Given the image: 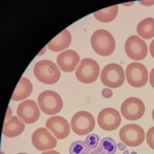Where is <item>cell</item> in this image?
Wrapping results in <instances>:
<instances>
[{"mask_svg": "<svg viewBox=\"0 0 154 154\" xmlns=\"http://www.w3.org/2000/svg\"><path fill=\"white\" fill-rule=\"evenodd\" d=\"M91 48L96 54L102 57H108L115 51V39L109 31L104 29L97 30L91 38Z\"/></svg>", "mask_w": 154, "mask_h": 154, "instance_id": "obj_1", "label": "cell"}, {"mask_svg": "<svg viewBox=\"0 0 154 154\" xmlns=\"http://www.w3.org/2000/svg\"><path fill=\"white\" fill-rule=\"evenodd\" d=\"M34 75L40 82L54 84L60 80L61 71L57 64L49 60H42L37 62L34 66Z\"/></svg>", "mask_w": 154, "mask_h": 154, "instance_id": "obj_2", "label": "cell"}, {"mask_svg": "<svg viewBox=\"0 0 154 154\" xmlns=\"http://www.w3.org/2000/svg\"><path fill=\"white\" fill-rule=\"evenodd\" d=\"M125 80V71L118 64H108L101 72V81L109 88H116L123 84Z\"/></svg>", "mask_w": 154, "mask_h": 154, "instance_id": "obj_3", "label": "cell"}, {"mask_svg": "<svg viewBox=\"0 0 154 154\" xmlns=\"http://www.w3.org/2000/svg\"><path fill=\"white\" fill-rule=\"evenodd\" d=\"M100 66L94 59H83L75 70L76 78L82 83H93L100 75Z\"/></svg>", "mask_w": 154, "mask_h": 154, "instance_id": "obj_4", "label": "cell"}, {"mask_svg": "<svg viewBox=\"0 0 154 154\" xmlns=\"http://www.w3.org/2000/svg\"><path fill=\"white\" fill-rule=\"evenodd\" d=\"M38 106L43 113L54 115L63 108V100L54 91H44L38 96Z\"/></svg>", "mask_w": 154, "mask_h": 154, "instance_id": "obj_5", "label": "cell"}, {"mask_svg": "<svg viewBox=\"0 0 154 154\" xmlns=\"http://www.w3.org/2000/svg\"><path fill=\"white\" fill-rule=\"evenodd\" d=\"M71 130L79 136L91 134L95 128L96 121L94 116L88 111H79L75 113L71 119Z\"/></svg>", "mask_w": 154, "mask_h": 154, "instance_id": "obj_6", "label": "cell"}, {"mask_svg": "<svg viewBox=\"0 0 154 154\" xmlns=\"http://www.w3.org/2000/svg\"><path fill=\"white\" fill-rule=\"evenodd\" d=\"M119 138L125 146L137 147L144 142L146 135L140 125L136 123H130L121 128V130L119 131Z\"/></svg>", "mask_w": 154, "mask_h": 154, "instance_id": "obj_7", "label": "cell"}, {"mask_svg": "<svg viewBox=\"0 0 154 154\" xmlns=\"http://www.w3.org/2000/svg\"><path fill=\"white\" fill-rule=\"evenodd\" d=\"M125 78L133 88H142L149 80L148 70L143 64L134 62L126 67Z\"/></svg>", "mask_w": 154, "mask_h": 154, "instance_id": "obj_8", "label": "cell"}, {"mask_svg": "<svg viewBox=\"0 0 154 154\" xmlns=\"http://www.w3.org/2000/svg\"><path fill=\"white\" fill-rule=\"evenodd\" d=\"M125 49L128 58L135 61L144 60L148 54V45L146 41L137 35H131L126 39Z\"/></svg>", "mask_w": 154, "mask_h": 154, "instance_id": "obj_9", "label": "cell"}, {"mask_svg": "<svg viewBox=\"0 0 154 154\" xmlns=\"http://www.w3.org/2000/svg\"><path fill=\"white\" fill-rule=\"evenodd\" d=\"M121 115L125 119L135 121L140 119L145 113V105L143 101L135 97L126 99L120 107Z\"/></svg>", "mask_w": 154, "mask_h": 154, "instance_id": "obj_10", "label": "cell"}, {"mask_svg": "<svg viewBox=\"0 0 154 154\" xmlns=\"http://www.w3.org/2000/svg\"><path fill=\"white\" fill-rule=\"evenodd\" d=\"M57 138L46 128H37L32 135V144L37 150H53L57 146Z\"/></svg>", "mask_w": 154, "mask_h": 154, "instance_id": "obj_11", "label": "cell"}, {"mask_svg": "<svg viewBox=\"0 0 154 154\" xmlns=\"http://www.w3.org/2000/svg\"><path fill=\"white\" fill-rule=\"evenodd\" d=\"M121 115L116 109L105 108L99 113L98 125L104 131H114L120 125Z\"/></svg>", "mask_w": 154, "mask_h": 154, "instance_id": "obj_12", "label": "cell"}, {"mask_svg": "<svg viewBox=\"0 0 154 154\" xmlns=\"http://www.w3.org/2000/svg\"><path fill=\"white\" fill-rule=\"evenodd\" d=\"M17 114L25 123L31 125L39 119L40 110L38 104H36L33 100H25L18 106Z\"/></svg>", "mask_w": 154, "mask_h": 154, "instance_id": "obj_13", "label": "cell"}, {"mask_svg": "<svg viewBox=\"0 0 154 154\" xmlns=\"http://www.w3.org/2000/svg\"><path fill=\"white\" fill-rule=\"evenodd\" d=\"M46 128L56 137L57 140H63L70 134L71 125L66 118L62 116H53L46 120Z\"/></svg>", "mask_w": 154, "mask_h": 154, "instance_id": "obj_14", "label": "cell"}, {"mask_svg": "<svg viewBox=\"0 0 154 154\" xmlns=\"http://www.w3.org/2000/svg\"><path fill=\"white\" fill-rule=\"evenodd\" d=\"M79 63H80V58L78 54L72 49H66L57 57V64L59 68L67 73L76 70Z\"/></svg>", "mask_w": 154, "mask_h": 154, "instance_id": "obj_15", "label": "cell"}, {"mask_svg": "<svg viewBox=\"0 0 154 154\" xmlns=\"http://www.w3.org/2000/svg\"><path fill=\"white\" fill-rule=\"evenodd\" d=\"M25 131V122L19 116H12L11 119L6 120L3 125V135L6 138H14L20 136Z\"/></svg>", "mask_w": 154, "mask_h": 154, "instance_id": "obj_16", "label": "cell"}, {"mask_svg": "<svg viewBox=\"0 0 154 154\" xmlns=\"http://www.w3.org/2000/svg\"><path fill=\"white\" fill-rule=\"evenodd\" d=\"M71 34L67 29L58 34L53 40L48 43L46 48L51 49V51H64L71 44Z\"/></svg>", "mask_w": 154, "mask_h": 154, "instance_id": "obj_17", "label": "cell"}, {"mask_svg": "<svg viewBox=\"0 0 154 154\" xmlns=\"http://www.w3.org/2000/svg\"><path fill=\"white\" fill-rule=\"evenodd\" d=\"M33 91V84L26 77H22L12 94V101H23L27 99Z\"/></svg>", "mask_w": 154, "mask_h": 154, "instance_id": "obj_18", "label": "cell"}, {"mask_svg": "<svg viewBox=\"0 0 154 154\" xmlns=\"http://www.w3.org/2000/svg\"><path fill=\"white\" fill-rule=\"evenodd\" d=\"M137 33L142 39H151L154 37V19L146 18L137 26Z\"/></svg>", "mask_w": 154, "mask_h": 154, "instance_id": "obj_19", "label": "cell"}, {"mask_svg": "<svg viewBox=\"0 0 154 154\" xmlns=\"http://www.w3.org/2000/svg\"><path fill=\"white\" fill-rule=\"evenodd\" d=\"M118 14V5L109 6L105 9H101V11L94 12V17L100 21L101 23H110L114 19L116 18Z\"/></svg>", "mask_w": 154, "mask_h": 154, "instance_id": "obj_20", "label": "cell"}, {"mask_svg": "<svg viewBox=\"0 0 154 154\" xmlns=\"http://www.w3.org/2000/svg\"><path fill=\"white\" fill-rule=\"evenodd\" d=\"M118 145L116 144L115 141L112 138H104L100 141L99 144L98 150L100 151L102 154H115L117 151Z\"/></svg>", "mask_w": 154, "mask_h": 154, "instance_id": "obj_21", "label": "cell"}, {"mask_svg": "<svg viewBox=\"0 0 154 154\" xmlns=\"http://www.w3.org/2000/svg\"><path fill=\"white\" fill-rule=\"evenodd\" d=\"M91 148L83 141H75L71 144L69 153L70 154H91Z\"/></svg>", "mask_w": 154, "mask_h": 154, "instance_id": "obj_22", "label": "cell"}, {"mask_svg": "<svg viewBox=\"0 0 154 154\" xmlns=\"http://www.w3.org/2000/svg\"><path fill=\"white\" fill-rule=\"evenodd\" d=\"M85 143L86 145L91 148V150H95V149H98L99 144H100V138L97 134H88V137L85 139Z\"/></svg>", "mask_w": 154, "mask_h": 154, "instance_id": "obj_23", "label": "cell"}, {"mask_svg": "<svg viewBox=\"0 0 154 154\" xmlns=\"http://www.w3.org/2000/svg\"><path fill=\"white\" fill-rule=\"evenodd\" d=\"M146 140H147L149 147L154 150V126L148 130L147 135H146Z\"/></svg>", "mask_w": 154, "mask_h": 154, "instance_id": "obj_24", "label": "cell"}, {"mask_svg": "<svg viewBox=\"0 0 154 154\" xmlns=\"http://www.w3.org/2000/svg\"><path fill=\"white\" fill-rule=\"evenodd\" d=\"M113 95V91H112V89L111 88H104L103 91H102V96L104 97V98H106V99H110L111 97H112Z\"/></svg>", "mask_w": 154, "mask_h": 154, "instance_id": "obj_25", "label": "cell"}, {"mask_svg": "<svg viewBox=\"0 0 154 154\" xmlns=\"http://www.w3.org/2000/svg\"><path fill=\"white\" fill-rule=\"evenodd\" d=\"M149 81H150L151 85H152V88H154V68L150 72V75H149Z\"/></svg>", "mask_w": 154, "mask_h": 154, "instance_id": "obj_26", "label": "cell"}, {"mask_svg": "<svg viewBox=\"0 0 154 154\" xmlns=\"http://www.w3.org/2000/svg\"><path fill=\"white\" fill-rule=\"evenodd\" d=\"M149 51H150V54H151V56L154 58V39L152 41H151V43H150V46H149Z\"/></svg>", "mask_w": 154, "mask_h": 154, "instance_id": "obj_27", "label": "cell"}, {"mask_svg": "<svg viewBox=\"0 0 154 154\" xmlns=\"http://www.w3.org/2000/svg\"><path fill=\"white\" fill-rule=\"evenodd\" d=\"M11 108H8L7 109V113H6V116H5V121L6 120H8V119H11Z\"/></svg>", "mask_w": 154, "mask_h": 154, "instance_id": "obj_28", "label": "cell"}, {"mask_svg": "<svg viewBox=\"0 0 154 154\" xmlns=\"http://www.w3.org/2000/svg\"><path fill=\"white\" fill-rule=\"evenodd\" d=\"M41 154H60V153L56 150H48V151H44V152Z\"/></svg>", "mask_w": 154, "mask_h": 154, "instance_id": "obj_29", "label": "cell"}, {"mask_svg": "<svg viewBox=\"0 0 154 154\" xmlns=\"http://www.w3.org/2000/svg\"><path fill=\"white\" fill-rule=\"evenodd\" d=\"M91 154H102V153L100 152V151L98 150V149H95V150H93V151H91Z\"/></svg>", "mask_w": 154, "mask_h": 154, "instance_id": "obj_30", "label": "cell"}, {"mask_svg": "<svg viewBox=\"0 0 154 154\" xmlns=\"http://www.w3.org/2000/svg\"><path fill=\"white\" fill-rule=\"evenodd\" d=\"M118 148L119 149H120V150H121V149H125V144H119V145H118Z\"/></svg>", "mask_w": 154, "mask_h": 154, "instance_id": "obj_31", "label": "cell"}, {"mask_svg": "<svg viewBox=\"0 0 154 154\" xmlns=\"http://www.w3.org/2000/svg\"><path fill=\"white\" fill-rule=\"evenodd\" d=\"M152 118H153V120H154V109H153V111H152Z\"/></svg>", "mask_w": 154, "mask_h": 154, "instance_id": "obj_32", "label": "cell"}, {"mask_svg": "<svg viewBox=\"0 0 154 154\" xmlns=\"http://www.w3.org/2000/svg\"><path fill=\"white\" fill-rule=\"evenodd\" d=\"M18 154H27V153H18Z\"/></svg>", "mask_w": 154, "mask_h": 154, "instance_id": "obj_33", "label": "cell"}, {"mask_svg": "<svg viewBox=\"0 0 154 154\" xmlns=\"http://www.w3.org/2000/svg\"><path fill=\"white\" fill-rule=\"evenodd\" d=\"M0 154H5V153H4V152H1V153H0Z\"/></svg>", "mask_w": 154, "mask_h": 154, "instance_id": "obj_34", "label": "cell"}, {"mask_svg": "<svg viewBox=\"0 0 154 154\" xmlns=\"http://www.w3.org/2000/svg\"><path fill=\"white\" fill-rule=\"evenodd\" d=\"M125 154H128V152H125Z\"/></svg>", "mask_w": 154, "mask_h": 154, "instance_id": "obj_35", "label": "cell"}]
</instances>
